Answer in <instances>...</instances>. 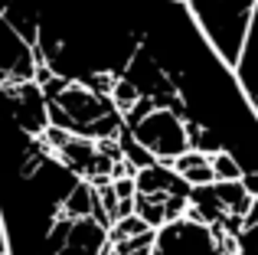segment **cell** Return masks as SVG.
Returning <instances> with one entry per match:
<instances>
[{
    "mask_svg": "<svg viewBox=\"0 0 258 255\" xmlns=\"http://www.w3.org/2000/svg\"><path fill=\"white\" fill-rule=\"evenodd\" d=\"M124 255H151V249H134V252H124Z\"/></svg>",
    "mask_w": 258,
    "mask_h": 255,
    "instance_id": "16",
    "label": "cell"
},
{
    "mask_svg": "<svg viewBox=\"0 0 258 255\" xmlns=\"http://www.w3.org/2000/svg\"><path fill=\"white\" fill-rule=\"evenodd\" d=\"M183 4L189 7V17L203 30V39L213 46L219 62L226 69H235L258 0H183Z\"/></svg>",
    "mask_w": 258,
    "mask_h": 255,
    "instance_id": "1",
    "label": "cell"
},
{
    "mask_svg": "<svg viewBox=\"0 0 258 255\" xmlns=\"http://www.w3.org/2000/svg\"><path fill=\"white\" fill-rule=\"evenodd\" d=\"M180 177L186 180L189 186H209V183H216V177H213V167H209V164H203V167H193V170L180 173Z\"/></svg>",
    "mask_w": 258,
    "mask_h": 255,
    "instance_id": "13",
    "label": "cell"
},
{
    "mask_svg": "<svg viewBox=\"0 0 258 255\" xmlns=\"http://www.w3.org/2000/svg\"><path fill=\"white\" fill-rule=\"evenodd\" d=\"M108 98H111V105H114V111H118V115H127V111L138 105L141 92H138V85H134V82H127V79H118Z\"/></svg>",
    "mask_w": 258,
    "mask_h": 255,
    "instance_id": "10",
    "label": "cell"
},
{
    "mask_svg": "<svg viewBox=\"0 0 258 255\" xmlns=\"http://www.w3.org/2000/svg\"><path fill=\"white\" fill-rule=\"evenodd\" d=\"M105 249H108V229H101L92 216H85V219H72V229L59 255H101Z\"/></svg>",
    "mask_w": 258,
    "mask_h": 255,
    "instance_id": "5",
    "label": "cell"
},
{
    "mask_svg": "<svg viewBox=\"0 0 258 255\" xmlns=\"http://www.w3.org/2000/svg\"><path fill=\"white\" fill-rule=\"evenodd\" d=\"M213 190H216V197H219V203H222V210H226V213L242 216V219L248 216L255 197L245 190V186H242V180H216Z\"/></svg>",
    "mask_w": 258,
    "mask_h": 255,
    "instance_id": "6",
    "label": "cell"
},
{
    "mask_svg": "<svg viewBox=\"0 0 258 255\" xmlns=\"http://www.w3.org/2000/svg\"><path fill=\"white\" fill-rule=\"evenodd\" d=\"M209 167H213V177L216 180H242V164L229 151L213 154V157H209Z\"/></svg>",
    "mask_w": 258,
    "mask_h": 255,
    "instance_id": "11",
    "label": "cell"
},
{
    "mask_svg": "<svg viewBox=\"0 0 258 255\" xmlns=\"http://www.w3.org/2000/svg\"><path fill=\"white\" fill-rule=\"evenodd\" d=\"M242 186H245L252 197H258V167H255V170H245V173H242Z\"/></svg>",
    "mask_w": 258,
    "mask_h": 255,
    "instance_id": "15",
    "label": "cell"
},
{
    "mask_svg": "<svg viewBox=\"0 0 258 255\" xmlns=\"http://www.w3.org/2000/svg\"><path fill=\"white\" fill-rule=\"evenodd\" d=\"M164 197L167 193H134V216H141L151 229H160V226L167 223Z\"/></svg>",
    "mask_w": 258,
    "mask_h": 255,
    "instance_id": "8",
    "label": "cell"
},
{
    "mask_svg": "<svg viewBox=\"0 0 258 255\" xmlns=\"http://www.w3.org/2000/svg\"><path fill=\"white\" fill-rule=\"evenodd\" d=\"M235 89L245 98V105L252 108V115L258 118V4L252 13V26H248L245 46H242V56L235 62Z\"/></svg>",
    "mask_w": 258,
    "mask_h": 255,
    "instance_id": "4",
    "label": "cell"
},
{
    "mask_svg": "<svg viewBox=\"0 0 258 255\" xmlns=\"http://www.w3.org/2000/svg\"><path fill=\"white\" fill-rule=\"evenodd\" d=\"M147 229H151V226H147L141 216H134V213H131V216L114 219V223H111V229H108V242H111V245L114 242H124V239H134V236H141V232H147Z\"/></svg>",
    "mask_w": 258,
    "mask_h": 255,
    "instance_id": "9",
    "label": "cell"
},
{
    "mask_svg": "<svg viewBox=\"0 0 258 255\" xmlns=\"http://www.w3.org/2000/svg\"><path fill=\"white\" fill-rule=\"evenodd\" d=\"M111 190L118 200H134L138 186H134V177H121V180H111Z\"/></svg>",
    "mask_w": 258,
    "mask_h": 255,
    "instance_id": "14",
    "label": "cell"
},
{
    "mask_svg": "<svg viewBox=\"0 0 258 255\" xmlns=\"http://www.w3.org/2000/svg\"><path fill=\"white\" fill-rule=\"evenodd\" d=\"M151 255H160V252H157V249H151Z\"/></svg>",
    "mask_w": 258,
    "mask_h": 255,
    "instance_id": "17",
    "label": "cell"
},
{
    "mask_svg": "<svg viewBox=\"0 0 258 255\" xmlns=\"http://www.w3.org/2000/svg\"><path fill=\"white\" fill-rule=\"evenodd\" d=\"M189 193H167L164 197V216H167V223H173V219H183V210H186V203H189Z\"/></svg>",
    "mask_w": 258,
    "mask_h": 255,
    "instance_id": "12",
    "label": "cell"
},
{
    "mask_svg": "<svg viewBox=\"0 0 258 255\" xmlns=\"http://www.w3.org/2000/svg\"><path fill=\"white\" fill-rule=\"evenodd\" d=\"M154 249L160 255H219L213 229L200 223H186V219H173V223L160 226Z\"/></svg>",
    "mask_w": 258,
    "mask_h": 255,
    "instance_id": "3",
    "label": "cell"
},
{
    "mask_svg": "<svg viewBox=\"0 0 258 255\" xmlns=\"http://www.w3.org/2000/svg\"><path fill=\"white\" fill-rule=\"evenodd\" d=\"M92 200H95L92 183H88V180H76V186L62 197L59 210H62V216H69V219H85L88 213H92Z\"/></svg>",
    "mask_w": 258,
    "mask_h": 255,
    "instance_id": "7",
    "label": "cell"
},
{
    "mask_svg": "<svg viewBox=\"0 0 258 255\" xmlns=\"http://www.w3.org/2000/svg\"><path fill=\"white\" fill-rule=\"evenodd\" d=\"M131 138L138 144H144L147 151L157 157V164H167L170 167L183 151H189V141H186V131H183V118L173 115L170 108H154L147 111L134 128H127Z\"/></svg>",
    "mask_w": 258,
    "mask_h": 255,
    "instance_id": "2",
    "label": "cell"
}]
</instances>
